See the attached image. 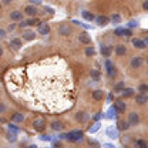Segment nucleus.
Instances as JSON below:
<instances>
[{
    "label": "nucleus",
    "instance_id": "f257e3e1",
    "mask_svg": "<svg viewBox=\"0 0 148 148\" xmlns=\"http://www.w3.org/2000/svg\"><path fill=\"white\" fill-rule=\"evenodd\" d=\"M84 140V132L81 130H73V131H69V141L71 143H78V141H83Z\"/></svg>",
    "mask_w": 148,
    "mask_h": 148
},
{
    "label": "nucleus",
    "instance_id": "f03ea898",
    "mask_svg": "<svg viewBox=\"0 0 148 148\" xmlns=\"http://www.w3.org/2000/svg\"><path fill=\"white\" fill-rule=\"evenodd\" d=\"M106 71H107V75H108V78H115V75H117V69H115V66L111 63L110 60H106Z\"/></svg>",
    "mask_w": 148,
    "mask_h": 148
},
{
    "label": "nucleus",
    "instance_id": "7ed1b4c3",
    "mask_svg": "<svg viewBox=\"0 0 148 148\" xmlns=\"http://www.w3.org/2000/svg\"><path fill=\"white\" fill-rule=\"evenodd\" d=\"M33 130L37 132H43L46 130V120L44 118H36L33 121Z\"/></svg>",
    "mask_w": 148,
    "mask_h": 148
},
{
    "label": "nucleus",
    "instance_id": "20e7f679",
    "mask_svg": "<svg viewBox=\"0 0 148 148\" xmlns=\"http://www.w3.org/2000/svg\"><path fill=\"white\" fill-rule=\"evenodd\" d=\"M106 135L111 138V140H117L118 137H120V130L117 128V127H114V125H111L106 130Z\"/></svg>",
    "mask_w": 148,
    "mask_h": 148
},
{
    "label": "nucleus",
    "instance_id": "39448f33",
    "mask_svg": "<svg viewBox=\"0 0 148 148\" xmlns=\"http://www.w3.org/2000/svg\"><path fill=\"white\" fill-rule=\"evenodd\" d=\"M130 123V125L131 127H134V125H138V123H140V115L137 114V112H130L128 114V120H127Z\"/></svg>",
    "mask_w": 148,
    "mask_h": 148
},
{
    "label": "nucleus",
    "instance_id": "423d86ee",
    "mask_svg": "<svg viewBox=\"0 0 148 148\" xmlns=\"http://www.w3.org/2000/svg\"><path fill=\"white\" fill-rule=\"evenodd\" d=\"M143 63H144V60H143L141 56H135V57L131 58V67L132 69H140L143 66Z\"/></svg>",
    "mask_w": 148,
    "mask_h": 148
},
{
    "label": "nucleus",
    "instance_id": "0eeeda50",
    "mask_svg": "<svg viewBox=\"0 0 148 148\" xmlns=\"http://www.w3.org/2000/svg\"><path fill=\"white\" fill-rule=\"evenodd\" d=\"M114 34H117L118 37H123V36H131L132 33H131V30H130V29L117 27V29H115V32H114Z\"/></svg>",
    "mask_w": 148,
    "mask_h": 148
},
{
    "label": "nucleus",
    "instance_id": "6e6552de",
    "mask_svg": "<svg viewBox=\"0 0 148 148\" xmlns=\"http://www.w3.org/2000/svg\"><path fill=\"white\" fill-rule=\"evenodd\" d=\"M95 23H97V26L104 27V26H107L110 23V18L107 17V16H97L95 17Z\"/></svg>",
    "mask_w": 148,
    "mask_h": 148
},
{
    "label": "nucleus",
    "instance_id": "1a4fd4ad",
    "mask_svg": "<svg viewBox=\"0 0 148 148\" xmlns=\"http://www.w3.org/2000/svg\"><path fill=\"white\" fill-rule=\"evenodd\" d=\"M49 33H50V26H49V23H40V24H38V34L46 36V34H49Z\"/></svg>",
    "mask_w": 148,
    "mask_h": 148
},
{
    "label": "nucleus",
    "instance_id": "9d476101",
    "mask_svg": "<svg viewBox=\"0 0 148 148\" xmlns=\"http://www.w3.org/2000/svg\"><path fill=\"white\" fill-rule=\"evenodd\" d=\"M24 13H26L27 16H30V17H34V16L37 14V9H36V6H32V4L26 6V7H24Z\"/></svg>",
    "mask_w": 148,
    "mask_h": 148
},
{
    "label": "nucleus",
    "instance_id": "9b49d317",
    "mask_svg": "<svg viewBox=\"0 0 148 148\" xmlns=\"http://www.w3.org/2000/svg\"><path fill=\"white\" fill-rule=\"evenodd\" d=\"M23 38L27 41H33L36 38V33L33 30H23Z\"/></svg>",
    "mask_w": 148,
    "mask_h": 148
},
{
    "label": "nucleus",
    "instance_id": "f8f14e48",
    "mask_svg": "<svg viewBox=\"0 0 148 148\" xmlns=\"http://www.w3.org/2000/svg\"><path fill=\"white\" fill-rule=\"evenodd\" d=\"M23 46V41H21V38H18V37H14V38H12L10 40V47L12 49H14V50H18L20 47Z\"/></svg>",
    "mask_w": 148,
    "mask_h": 148
},
{
    "label": "nucleus",
    "instance_id": "ddd939ff",
    "mask_svg": "<svg viewBox=\"0 0 148 148\" xmlns=\"http://www.w3.org/2000/svg\"><path fill=\"white\" fill-rule=\"evenodd\" d=\"M78 40H80V43H83V44H91V37L88 36L87 33H80L78 34Z\"/></svg>",
    "mask_w": 148,
    "mask_h": 148
},
{
    "label": "nucleus",
    "instance_id": "4468645a",
    "mask_svg": "<svg viewBox=\"0 0 148 148\" xmlns=\"http://www.w3.org/2000/svg\"><path fill=\"white\" fill-rule=\"evenodd\" d=\"M103 98H104V91L103 90L97 88V90L92 91V100L94 101H103Z\"/></svg>",
    "mask_w": 148,
    "mask_h": 148
},
{
    "label": "nucleus",
    "instance_id": "2eb2a0df",
    "mask_svg": "<svg viewBox=\"0 0 148 148\" xmlns=\"http://www.w3.org/2000/svg\"><path fill=\"white\" fill-rule=\"evenodd\" d=\"M131 125H130L128 121H125V120H118V123H117V128L120 130V131H127Z\"/></svg>",
    "mask_w": 148,
    "mask_h": 148
},
{
    "label": "nucleus",
    "instance_id": "dca6fc26",
    "mask_svg": "<svg viewBox=\"0 0 148 148\" xmlns=\"http://www.w3.org/2000/svg\"><path fill=\"white\" fill-rule=\"evenodd\" d=\"M10 18H12L13 21H23V13L18 12V10H13V12L10 13Z\"/></svg>",
    "mask_w": 148,
    "mask_h": 148
},
{
    "label": "nucleus",
    "instance_id": "f3484780",
    "mask_svg": "<svg viewBox=\"0 0 148 148\" xmlns=\"http://www.w3.org/2000/svg\"><path fill=\"white\" fill-rule=\"evenodd\" d=\"M117 114H118L117 107H115V106H111L110 108H108V111H107V115H106V118H108V120H111V118H115V117H117Z\"/></svg>",
    "mask_w": 148,
    "mask_h": 148
},
{
    "label": "nucleus",
    "instance_id": "a211bd4d",
    "mask_svg": "<svg viewBox=\"0 0 148 148\" xmlns=\"http://www.w3.org/2000/svg\"><path fill=\"white\" fill-rule=\"evenodd\" d=\"M114 51H115V54L117 56H125L127 54V47H125L124 44H117Z\"/></svg>",
    "mask_w": 148,
    "mask_h": 148
},
{
    "label": "nucleus",
    "instance_id": "6ab92c4d",
    "mask_svg": "<svg viewBox=\"0 0 148 148\" xmlns=\"http://www.w3.org/2000/svg\"><path fill=\"white\" fill-rule=\"evenodd\" d=\"M132 46H134L135 49H145V47H147L143 38H132Z\"/></svg>",
    "mask_w": 148,
    "mask_h": 148
},
{
    "label": "nucleus",
    "instance_id": "aec40b11",
    "mask_svg": "<svg viewBox=\"0 0 148 148\" xmlns=\"http://www.w3.org/2000/svg\"><path fill=\"white\" fill-rule=\"evenodd\" d=\"M10 120H12L13 123H23V121H24V115H23L21 112H14V114H12Z\"/></svg>",
    "mask_w": 148,
    "mask_h": 148
},
{
    "label": "nucleus",
    "instance_id": "412c9836",
    "mask_svg": "<svg viewBox=\"0 0 148 148\" xmlns=\"http://www.w3.org/2000/svg\"><path fill=\"white\" fill-rule=\"evenodd\" d=\"M124 90H125V84H124V81H118L117 84H114L112 92H123Z\"/></svg>",
    "mask_w": 148,
    "mask_h": 148
},
{
    "label": "nucleus",
    "instance_id": "4be33fe9",
    "mask_svg": "<svg viewBox=\"0 0 148 148\" xmlns=\"http://www.w3.org/2000/svg\"><path fill=\"white\" fill-rule=\"evenodd\" d=\"M71 30H70V27L69 26H66V24H61L60 27H58V33L61 34V36H69V33H70Z\"/></svg>",
    "mask_w": 148,
    "mask_h": 148
},
{
    "label": "nucleus",
    "instance_id": "5701e85b",
    "mask_svg": "<svg viewBox=\"0 0 148 148\" xmlns=\"http://www.w3.org/2000/svg\"><path fill=\"white\" fill-rule=\"evenodd\" d=\"M75 120L80 121V123H86V121L88 120V115H87L86 112H77V114H75Z\"/></svg>",
    "mask_w": 148,
    "mask_h": 148
},
{
    "label": "nucleus",
    "instance_id": "b1692460",
    "mask_svg": "<svg viewBox=\"0 0 148 148\" xmlns=\"http://www.w3.org/2000/svg\"><path fill=\"white\" fill-rule=\"evenodd\" d=\"M114 106L117 107V110H118V112H124V111H125V108H127V106H125V103H123L121 100H118V101H115V103H114Z\"/></svg>",
    "mask_w": 148,
    "mask_h": 148
},
{
    "label": "nucleus",
    "instance_id": "393cba45",
    "mask_svg": "<svg viewBox=\"0 0 148 148\" xmlns=\"http://www.w3.org/2000/svg\"><path fill=\"white\" fill-rule=\"evenodd\" d=\"M135 100H137V103L138 104H145V103H148V97L145 95V94H138L137 97H135Z\"/></svg>",
    "mask_w": 148,
    "mask_h": 148
},
{
    "label": "nucleus",
    "instance_id": "a878e982",
    "mask_svg": "<svg viewBox=\"0 0 148 148\" xmlns=\"http://www.w3.org/2000/svg\"><path fill=\"white\" fill-rule=\"evenodd\" d=\"M111 53H112V49H111L110 46H103L101 47V54L104 56V57H110Z\"/></svg>",
    "mask_w": 148,
    "mask_h": 148
},
{
    "label": "nucleus",
    "instance_id": "bb28decb",
    "mask_svg": "<svg viewBox=\"0 0 148 148\" xmlns=\"http://www.w3.org/2000/svg\"><path fill=\"white\" fill-rule=\"evenodd\" d=\"M81 16L86 18V20H88V21H91V20H95L94 14H92L91 12H88V10H83V12H81Z\"/></svg>",
    "mask_w": 148,
    "mask_h": 148
},
{
    "label": "nucleus",
    "instance_id": "cd10ccee",
    "mask_svg": "<svg viewBox=\"0 0 148 148\" xmlns=\"http://www.w3.org/2000/svg\"><path fill=\"white\" fill-rule=\"evenodd\" d=\"M7 131H9V132H12V134H16V135H17L21 130L18 128V127H16L14 124H12V123H10V124H7Z\"/></svg>",
    "mask_w": 148,
    "mask_h": 148
},
{
    "label": "nucleus",
    "instance_id": "c85d7f7f",
    "mask_svg": "<svg viewBox=\"0 0 148 148\" xmlns=\"http://www.w3.org/2000/svg\"><path fill=\"white\" fill-rule=\"evenodd\" d=\"M110 21L112 23V24H114V26H118V24L121 23V16L115 13V14H112V16L110 17Z\"/></svg>",
    "mask_w": 148,
    "mask_h": 148
},
{
    "label": "nucleus",
    "instance_id": "c756f323",
    "mask_svg": "<svg viewBox=\"0 0 148 148\" xmlns=\"http://www.w3.org/2000/svg\"><path fill=\"white\" fill-rule=\"evenodd\" d=\"M100 127H101V123H100V121H98V123H94L92 127L88 128V132H90V134H94V132H97V131L100 130Z\"/></svg>",
    "mask_w": 148,
    "mask_h": 148
},
{
    "label": "nucleus",
    "instance_id": "7c9ffc66",
    "mask_svg": "<svg viewBox=\"0 0 148 148\" xmlns=\"http://www.w3.org/2000/svg\"><path fill=\"white\" fill-rule=\"evenodd\" d=\"M63 127H64V125H63L60 121H53V123H51V128L54 130V131H61Z\"/></svg>",
    "mask_w": 148,
    "mask_h": 148
},
{
    "label": "nucleus",
    "instance_id": "2f4dec72",
    "mask_svg": "<svg viewBox=\"0 0 148 148\" xmlns=\"http://www.w3.org/2000/svg\"><path fill=\"white\" fill-rule=\"evenodd\" d=\"M132 95H134V88H131V87L125 88V90L123 91V97H125V98H130V97H132Z\"/></svg>",
    "mask_w": 148,
    "mask_h": 148
},
{
    "label": "nucleus",
    "instance_id": "473e14b6",
    "mask_svg": "<svg viewBox=\"0 0 148 148\" xmlns=\"http://www.w3.org/2000/svg\"><path fill=\"white\" fill-rule=\"evenodd\" d=\"M6 140L10 141V143H14V141L17 140V135H16V134H12V132L7 131V134H6Z\"/></svg>",
    "mask_w": 148,
    "mask_h": 148
},
{
    "label": "nucleus",
    "instance_id": "72a5a7b5",
    "mask_svg": "<svg viewBox=\"0 0 148 148\" xmlns=\"http://www.w3.org/2000/svg\"><path fill=\"white\" fill-rule=\"evenodd\" d=\"M100 77H101V74H100V71L98 70H91V78L94 80V81H98L100 80Z\"/></svg>",
    "mask_w": 148,
    "mask_h": 148
},
{
    "label": "nucleus",
    "instance_id": "f704fd0d",
    "mask_svg": "<svg viewBox=\"0 0 148 148\" xmlns=\"http://www.w3.org/2000/svg\"><path fill=\"white\" fill-rule=\"evenodd\" d=\"M135 147H137V148H148V145H147V143H145L144 140H137Z\"/></svg>",
    "mask_w": 148,
    "mask_h": 148
},
{
    "label": "nucleus",
    "instance_id": "c9c22d12",
    "mask_svg": "<svg viewBox=\"0 0 148 148\" xmlns=\"http://www.w3.org/2000/svg\"><path fill=\"white\" fill-rule=\"evenodd\" d=\"M138 91H140V94H145V95H147V92H148V84H141V86L138 87Z\"/></svg>",
    "mask_w": 148,
    "mask_h": 148
},
{
    "label": "nucleus",
    "instance_id": "e433bc0d",
    "mask_svg": "<svg viewBox=\"0 0 148 148\" xmlns=\"http://www.w3.org/2000/svg\"><path fill=\"white\" fill-rule=\"evenodd\" d=\"M95 54V50H94V47L91 46H88L87 49H86V56H88V57H91V56Z\"/></svg>",
    "mask_w": 148,
    "mask_h": 148
},
{
    "label": "nucleus",
    "instance_id": "4c0bfd02",
    "mask_svg": "<svg viewBox=\"0 0 148 148\" xmlns=\"http://www.w3.org/2000/svg\"><path fill=\"white\" fill-rule=\"evenodd\" d=\"M38 138H40L41 141H47V143L53 140V138H51V135H49V134H41V135H40Z\"/></svg>",
    "mask_w": 148,
    "mask_h": 148
},
{
    "label": "nucleus",
    "instance_id": "58836bf2",
    "mask_svg": "<svg viewBox=\"0 0 148 148\" xmlns=\"http://www.w3.org/2000/svg\"><path fill=\"white\" fill-rule=\"evenodd\" d=\"M88 144H90V147L91 148H101L100 143H97V141H94V140H90V141H88Z\"/></svg>",
    "mask_w": 148,
    "mask_h": 148
},
{
    "label": "nucleus",
    "instance_id": "ea45409f",
    "mask_svg": "<svg viewBox=\"0 0 148 148\" xmlns=\"http://www.w3.org/2000/svg\"><path fill=\"white\" fill-rule=\"evenodd\" d=\"M132 27H138V21L137 20H131L128 23V29H132Z\"/></svg>",
    "mask_w": 148,
    "mask_h": 148
},
{
    "label": "nucleus",
    "instance_id": "a19ab883",
    "mask_svg": "<svg viewBox=\"0 0 148 148\" xmlns=\"http://www.w3.org/2000/svg\"><path fill=\"white\" fill-rule=\"evenodd\" d=\"M38 23V20L37 18H30V20H27V26H34Z\"/></svg>",
    "mask_w": 148,
    "mask_h": 148
},
{
    "label": "nucleus",
    "instance_id": "79ce46f5",
    "mask_svg": "<svg viewBox=\"0 0 148 148\" xmlns=\"http://www.w3.org/2000/svg\"><path fill=\"white\" fill-rule=\"evenodd\" d=\"M101 148H117L114 144H111V143H104L103 145H101Z\"/></svg>",
    "mask_w": 148,
    "mask_h": 148
},
{
    "label": "nucleus",
    "instance_id": "37998d69",
    "mask_svg": "<svg viewBox=\"0 0 148 148\" xmlns=\"http://www.w3.org/2000/svg\"><path fill=\"white\" fill-rule=\"evenodd\" d=\"M18 27H21V29L27 27V20H23V21H20V23H18Z\"/></svg>",
    "mask_w": 148,
    "mask_h": 148
},
{
    "label": "nucleus",
    "instance_id": "c03bdc74",
    "mask_svg": "<svg viewBox=\"0 0 148 148\" xmlns=\"http://www.w3.org/2000/svg\"><path fill=\"white\" fill-rule=\"evenodd\" d=\"M16 27H17V24H14V23H12V24H10V26L7 27V30H9V32H13V30H14Z\"/></svg>",
    "mask_w": 148,
    "mask_h": 148
},
{
    "label": "nucleus",
    "instance_id": "a18cd8bd",
    "mask_svg": "<svg viewBox=\"0 0 148 148\" xmlns=\"http://www.w3.org/2000/svg\"><path fill=\"white\" fill-rule=\"evenodd\" d=\"M101 117H103V114H101V112H97V115L94 117V120H95V123H98V121L101 120Z\"/></svg>",
    "mask_w": 148,
    "mask_h": 148
},
{
    "label": "nucleus",
    "instance_id": "49530a36",
    "mask_svg": "<svg viewBox=\"0 0 148 148\" xmlns=\"http://www.w3.org/2000/svg\"><path fill=\"white\" fill-rule=\"evenodd\" d=\"M38 4H41V1H40V0H36V1H34V0H32V6H38Z\"/></svg>",
    "mask_w": 148,
    "mask_h": 148
},
{
    "label": "nucleus",
    "instance_id": "de8ad7c7",
    "mask_svg": "<svg viewBox=\"0 0 148 148\" xmlns=\"http://www.w3.org/2000/svg\"><path fill=\"white\" fill-rule=\"evenodd\" d=\"M143 9H144V10H148V0H145V1L143 3Z\"/></svg>",
    "mask_w": 148,
    "mask_h": 148
},
{
    "label": "nucleus",
    "instance_id": "09e8293b",
    "mask_svg": "<svg viewBox=\"0 0 148 148\" xmlns=\"http://www.w3.org/2000/svg\"><path fill=\"white\" fill-rule=\"evenodd\" d=\"M4 36H6V30H3V29H1V30H0V37H1V38H4Z\"/></svg>",
    "mask_w": 148,
    "mask_h": 148
},
{
    "label": "nucleus",
    "instance_id": "8fccbe9b",
    "mask_svg": "<svg viewBox=\"0 0 148 148\" xmlns=\"http://www.w3.org/2000/svg\"><path fill=\"white\" fill-rule=\"evenodd\" d=\"M44 9H46V10H47V12H49V13H54V12H53V9H50V7H47V6H46V7H44Z\"/></svg>",
    "mask_w": 148,
    "mask_h": 148
},
{
    "label": "nucleus",
    "instance_id": "3c124183",
    "mask_svg": "<svg viewBox=\"0 0 148 148\" xmlns=\"http://www.w3.org/2000/svg\"><path fill=\"white\" fill-rule=\"evenodd\" d=\"M27 148H38V147H37V145H34V144H33V145H29V147H27Z\"/></svg>",
    "mask_w": 148,
    "mask_h": 148
},
{
    "label": "nucleus",
    "instance_id": "603ef678",
    "mask_svg": "<svg viewBox=\"0 0 148 148\" xmlns=\"http://www.w3.org/2000/svg\"><path fill=\"white\" fill-rule=\"evenodd\" d=\"M144 43H145V46H148V38H144Z\"/></svg>",
    "mask_w": 148,
    "mask_h": 148
},
{
    "label": "nucleus",
    "instance_id": "864d4df0",
    "mask_svg": "<svg viewBox=\"0 0 148 148\" xmlns=\"http://www.w3.org/2000/svg\"><path fill=\"white\" fill-rule=\"evenodd\" d=\"M135 148H137V147H135Z\"/></svg>",
    "mask_w": 148,
    "mask_h": 148
}]
</instances>
